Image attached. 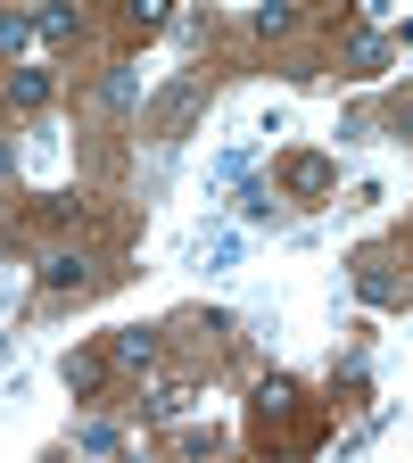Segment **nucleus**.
Here are the masks:
<instances>
[{"label": "nucleus", "mask_w": 413, "mask_h": 463, "mask_svg": "<svg viewBox=\"0 0 413 463\" xmlns=\"http://www.w3.org/2000/svg\"><path fill=\"white\" fill-rule=\"evenodd\" d=\"M199 108H207V83H199V75H183L174 91H157V108H149V133H157V141H183V133L199 125Z\"/></svg>", "instance_id": "obj_1"}, {"label": "nucleus", "mask_w": 413, "mask_h": 463, "mask_svg": "<svg viewBox=\"0 0 413 463\" xmlns=\"http://www.w3.org/2000/svg\"><path fill=\"white\" fill-rule=\"evenodd\" d=\"M331 183H339V174H331V157H314V149H298V157L281 165V191H298V199H331Z\"/></svg>", "instance_id": "obj_2"}, {"label": "nucleus", "mask_w": 413, "mask_h": 463, "mask_svg": "<svg viewBox=\"0 0 413 463\" xmlns=\"http://www.w3.org/2000/svg\"><path fill=\"white\" fill-rule=\"evenodd\" d=\"M116 364H157V331L149 323H133V331H116V347H108Z\"/></svg>", "instance_id": "obj_3"}, {"label": "nucleus", "mask_w": 413, "mask_h": 463, "mask_svg": "<svg viewBox=\"0 0 413 463\" xmlns=\"http://www.w3.org/2000/svg\"><path fill=\"white\" fill-rule=\"evenodd\" d=\"M289 405H298V381H281V373H273V381L257 389V414H265V422H281Z\"/></svg>", "instance_id": "obj_4"}, {"label": "nucleus", "mask_w": 413, "mask_h": 463, "mask_svg": "<svg viewBox=\"0 0 413 463\" xmlns=\"http://www.w3.org/2000/svg\"><path fill=\"white\" fill-rule=\"evenodd\" d=\"M99 373H108V356H91V347H83V356H67V389H75V397H91Z\"/></svg>", "instance_id": "obj_5"}, {"label": "nucleus", "mask_w": 413, "mask_h": 463, "mask_svg": "<svg viewBox=\"0 0 413 463\" xmlns=\"http://www.w3.org/2000/svg\"><path fill=\"white\" fill-rule=\"evenodd\" d=\"M9 99H17V108H42V99H50V75H42V67H17V75H9Z\"/></svg>", "instance_id": "obj_6"}, {"label": "nucleus", "mask_w": 413, "mask_h": 463, "mask_svg": "<svg viewBox=\"0 0 413 463\" xmlns=\"http://www.w3.org/2000/svg\"><path fill=\"white\" fill-rule=\"evenodd\" d=\"M347 58H356V67H347V75H380V67H389V42H380V33H364V42L347 50Z\"/></svg>", "instance_id": "obj_7"}, {"label": "nucleus", "mask_w": 413, "mask_h": 463, "mask_svg": "<svg viewBox=\"0 0 413 463\" xmlns=\"http://www.w3.org/2000/svg\"><path fill=\"white\" fill-rule=\"evenodd\" d=\"M42 281H50V289H83L91 273H83V257H50V265H42Z\"/></svg>", "instance_id": "obj_8"}, {"label": "nucleus", "mask_w": 413, "mask_h": 463, "mask_svg": "<svg viewBox=\"0 0 413 463\" xmlns=\"http://www.w3.org/2000/svg\"><path fill=\"white\" fill-rule=\"evenodd\" d=\"M149 414H157V422H174V414H191V389H183V381H165V389L149 397Z\"/></svg>", "instance_id": "obj_9"}, {"label": "nucleus", "mask_w": 413, "mask_h": 463, "mask_svg": "<svg viewBox=\"0 0 413 463\" xmlns=\"http://www.w3.org/2000/svg\"><path fill=\"white\" fill-rule=\"evenodd\" d=\"M125 17H133V25H141V33H157V25H165V17H174V0H125Z\"/></svg>", "instance_id": "obj_10"}, {"label": "nucleus", "mask_w": 413, "mask_h": 463, "mask_svg": "<svg viewBox=\"0 0 413 463\" xmlns=\"http://www.w3.org/2000/svg\"><path fill=\"white\" fill-rule=\"evenodd\" d=\"M75 33H83L75 9H42V42H75Z\"/></svg>", "instance_id": "obj_11"}, {"label": "nucleus", "mask_w": 413, "mask_h": 463, "mask_svg": "<svg viewBox=\"0 0 413 463\" xmlns=\"http://www.w3.org/2000/svg\"><path fill=\"white\" fill-rule=\"evenodd\" d=\"M289 25H298V9H289V0H265V9H257V33H289Z\"/></svg>", "instance_id": "obj_12"}, {"label": "nucleus", "mask_w": 413, "mask_h": 463, "mask_svg": "<svg viewBox=\"0 0 413 463\" xmlns=\"http://www.w3.org/2000/svg\"><path fill=\"white\" fill-rule=\"evenodd\" d=\"M356 281H364V298H380V307H389V298H405V289H397V281H389V273H380V265H364V273H356Z\"/></svg>", "instance_id": "obj_13"}, {"label": "nucleus", "mask_w": 413, "mask_h": 463, "mask_svg": "<svg viewBox=\"0 0 413 463\" xmlns=\"http://www.w3.org/2000/svg\"><path fill=\"white\" fill-rule=\"evenodd\" d=\"M397 133H405V141H413V99H397Z\"/></svg>", "instance_id": "obj_14"}, {"label": "nucleus", "mask_w": 413, "mask_h": 463, "mask_svg": "<svg viewBox=\"0 0 413 463\" xmlns=\"http://www.w3.org/2000/svg\"><path fill=\"white\" fill-rule=\"evenodd\" d=\"M9 174H17V149H9V141H0V183H9Z\"/></svg>", "instance_id": "obj_15"}]
</instances>
